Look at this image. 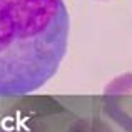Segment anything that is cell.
Returning <instances> with one entry per match:
<instances>
[{"label":"cell","instance_id":"cell-1","mask_svg":"<svg viewBox=\"0 0 132 132\" xmlns=\"http://www.w3.org/2000/svg\"><path fill=\"white\" fill-rule=\"evenodd\" d=\"M69 27L64 0H0V97L32 94L57 74Z\"/></svg>","mask_w":132,"mask_h":132},{"label":"cell","instance_id":"cell-3","mask_svg":"<svg viewBox=\"0 0 132 132\" xmlns=\"http://www.w3.org/2000/svg\"><path fill=\"white\" fill-rule=\"evenodd\" d=\"M74 132H114L107 124L102 120H94V119H84L75 126Z\"/></svg>","mask_w":132,"mask_h":132},{"label":"cell","instance_id":"cell-4","mask_svg":"<svg viewBox=\"0 0 132 132\" xmlns=\"http://www.w3.org/2000/svg\"><path fill=\"white\" fill-rule=\"evenodd\" d=\"M100 2H104V0H100Z\"/></svg>","mask_w":132,"mask_h":132},{"label":"cell","instance_id":"cell-2","mask_svg":"<svg viewBox=\"0 0 132 132\" xmlns=\"http://www.w3.org/2000/svg\"><path fill=\"white\" fill-rule=\"evenodd\" d=\"M102 104L105 114L117 126L132 132V72L117 75L104 87Z\"/></svg>","mask_w":132,"mask_h":132}]
</instances>
